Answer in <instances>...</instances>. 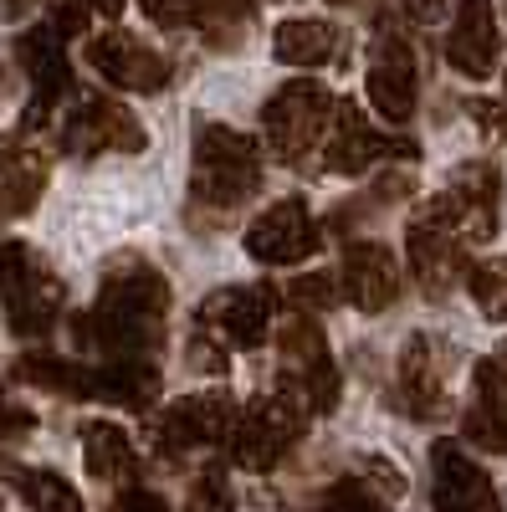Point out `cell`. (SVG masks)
I'll list each match as a JSON object with an SVG mask.
<instances>
[{"label":"cell","instance_id":"40","mask_svg":"<svg viewBox=\"0 0 507 512\" xmlns=\"http://www.w3.org/2000/svg\"><path fill=\"white\" fill-rule=\"evenodd\" d=\"M88 6L103 11V16H118V11H123V0H88Z\"/></svg>","mask_w":507,"mask_h":512},{"label":"cell","instance_id":"10","mask_svg":"<svg viewBox=\"0 0 507 512\" xmlns=\"http://www.w3.org/2000/svg\"><path fill=\"white\" fill-rule=\"evenodd\" d=\"M67 149H77V154H139L144 128L134 123L129 108H118L108 98H82L72 123H67Z\"/></svg>","mask_w":507,"mask_h":512},{"label":"cell","instance_id":"24","mask_svg":"<svg viewBox=\"0 0 507 512\" xmlns=\"http://www.w3.org/2000/svg\"><path fill=\"white\" fill-rule=\"evenodd\" d=\"M0 169H6V210H31L41 185H47V164H41L36 154L16 149L11 139H0Z\"/></svg>","mask_w":507,"mask_h":512},{"label":"cell","instance_id":"32","mask_svg":"<svg viewBox=\"0 0 507 512\" xmlns=\"http://www.w3.org/2000/svg\"><path fill=\"white\" fill-rule=\"evenodd\" d=\"M21 282H26V246L0 241V297H11Z\"/></svg>","mask_w":507,"mask_h":512},{"label":"cell","instance_id":"33","mask_svg":"<svg viewBox=\"0 0 507 512\" xmlns=\"http://www.w3.org/2000/svg\"><path fill=\"white\" fill-rule=\"evenodd\" d=\"M190 369H200V374H226V349H221V344H205V338H190Z\"/></svg>","mask_w":507,"mask_h":512},{"label":"cell","instance_id":"7","mask_svg":"<svg viewBox=\"0 0 507 512\" xmlns=\"http://www.w3.org/2000/svg\"><path fill=\"white\" fill-rule=\"evenodd\" d=\"M236 420L241 415H236L231 395H185L159 415V446L164 451H195V446L231 441Z\"/></svg>","mask_w":507,"mask_h":512},{"label":"cell","instance_id":"12","mask_svg":"<svg viewBox=\"0 0 507 512\" xmlns=\"http://www.w3.org/2000/svg\"><path fill=\"white\" fill-rule=\"evenodd\" d=\"M200 318L221 328L236 349H257L272 328V292L267 287H221L200 303Z\"/></svg>","mask_w":507,"mask_h":512},{"label":"cell","instance_id":"26","mask_svg":"<svg viewBox=\"0 0 507 512\" xmlns=\"http://www.w3.org/2000/svg\"><path fill=\"white\" fill-rule=\"evenodd\" d=\"M11 482L26 497L31 512H82L77 487L67 477H57V472H11Z\"/></svg>","mask_w":507,"mask_h":512},{"label":"cell","instance_id":"36","mask_svg":"<svg viewBox=\"0 0 507 512\" xmlns=\"http://www.w3.org/2000/svg\"><path fill=\"white\" fill-rule=\"evenodd\" d=\"M52 31H57L62 41H67V36H77V31H88V6H57Z\"/></svg>","mask_w":507,"mask_h":512},{"label":"cell","instance_id":"9","mask_svg":"<svg viewBox=\"0 0 507 512\" xmlns=\"http://www.w3.org/2000/svg\"><path fill=\"white\" fill-rule=\"evenodd\" d=\"M431 466H436V512H502L492 477L456 441H441L431 451Z\"/></svg>","mask_w":507,"mask_h":512},{"label":"cell","instance_id":"11","mask_svg":"<svg viewBox=\"0 0 507 512\" xmlns=\"http://www.w3.org/2000/svg\"><path fill=\"white\" fill-rule=\"evenodd\" d=\"M364 88H369V103H374V113L385 123H410L415 118V52L405 47L400 36L379 41Z\"/></svg>","mask_w":507,"mask_h":512},{"label":"cell","instance_id":"35","mask_svg":"<svg viewBox=\"0 0 507 512\" xmlns=\"http://www.w3.org/2000/svg\"><path fill=\"white\" fill-rule=\"evenodd\" d=\"M323 512H385V507H379L374 497H364L359 487H344V492H333V497H328Z\"/></svg>","mask_w":507,"mask_h":512},{"label":"cell","instance_id":"30","mask_svg":"<svg viewBox=\"0 0 507 512\" xmlns=\"http://www.w3.org/2000/svg\"><path fill=\"white\" fill-rule=\"evenodd\" d=\"M185 512H231V492H226V477L221 472H205L185 502Z\"/></svg>","mask_w":507,"mask_h":512},{"label":"cell","instance_id":"42","mask_svg":"<svg viewBox=\"0 0 507 512\" xmlns=\"http://www.w3.org/2000/svg\"><path fill=\"white\" fill-rule=\"evenodd\" d=\"M338 6H344V0H338Z\"/></svg>","mask_w":507,"mask_h":512},{"label":"cell","instance_id":"1","mask_svg":"<svg viewBox=\"0 0 507 512\" xmlns=\"http://www.w3.org/2000/svg\"><path fill=\"white\" fill-rule=\"evenodd\" d=\"M164 313H169V282L154 267H129V272H113L103 282L93 318L72 323V333L93 354L144 359L164 338Z\"/></svg>","mask_w":507,"mask_h":512},{"label":"cell","instance_id":"15","mask_svg":"<svg viewBox=\"0 0 507 512\" xmlns=\"http://www.w3.org/2000/svg\"><path fill=\"white\" fill-rule=\"evenodd\" d=\"M461 241L456 231L436 226V221H415L410 226V262H415V277L431 297H441L451 282H456V267H461Z\"/></svg>","mask_w":507,"mask_h":512},{"label":"cell","instance_id":"22","mask_svg":"<svg viewBox=\"0 0 507 512\" xmlns=\"http://www.w3.org/2000/svg\"><path fill=\"white\" fill-rule=\"evenodd\" d=\"M282 359H287V379L298 384V379H313V374H323L333 359H328V344H323V328L303 313V318H287L282 323Z\"/></svg>","mask_w":507,"mask_h":512},{"label":"cell","instance_id":"23","mask_svg":"<svg viewBox=\"0 0 507 512\" xmlns=\"http://www.w3.org/2000/svg\"><path fill=\"white\" fill-rule=\"evenodd\" d=\"M251 21H257V11H251V0H195V26L205 31V41L216 52H231L246 41Z\"/></svg>","mask_w":507,"mask_h":512},{"label":"cell","instance_id":"29","mask_svg":"<svg viewBox=\"0 0 507 512\" xmlns=\"http://www.w3.org/2000/svg\"><path fill=\"white\" fill-rule=\"evenodd\" d=\"M472 297H477V308H482L492 323H507V256L472 272Z\"/></svg>","mask_w":507,"mask_h":512},{"label":"cell","instance_id":"21","mask_svg":"<svg viewBox=\"0 0 507 512\" xmlns=\"http://www.w3.org/2000/svg\"><path fill=\"white\" fill-rule=\"evenodd\" d=\"M57 313H62V282L57 277H41V272H26V282L11 292V328L21 338L47 333Z\"/></svg>","mask_w":507,"mask_h":512},{"label":"cell","instance_id":"27","mask_svg":"<svg viewBox=\"0 0 507 512\" xmlns=\"http://www.w3.org/2000/svg\"><path fill=\"white\" fill-rule=\"evenodd\" d=\"M405 390H410V405L436 410L441 384L431 374V344H426V338H410V344H405Z\"/></svg>","mask_w":507,"mask_h":512},{"label":"cell","instance_id":"25","mask_svg":"<svg viewBox=\"0 0 507 512\" xmlns=\"http://www.w3.org/2000/svg\"><path fill=\"white\" fill-rule=\"evenodd\" d=\"M16 374L36 390H57V395H93V369H77L67 359H52V354H26L16 364Z\"/></svg>","mask_w":507,"mask_h":512},{"label":"cell","instance_id":"5","mask_svg":"<svg viewBox=\"0 0 507 512\" xmlns=\"http://www.w3.org/2000/svg\"><path fill=\"white\" fill-rule=\"evenodd\" d=\"M313 251H318V226H313L303 200H277L246 231V256L262 267H292Z\"/></svg>","mask_w":507,"mask_h":512},{"label":"cell","instance_id":"4","mask_svg":"<svg viewBox=\"0 0 507 512\" xmlns=\"http://www.w3.org/2000/svg\"><path fill=\"white\" fill-rule=\"evenodd\" d=\"M303 431V410L292 400H257L231 431V456L246 466V472H272V466L287 456V446Z\"/></svg>","mask_w":507,"mask_h":512},{"label":"cell","instance_id":"20","mask_svg":"<svg viewBox=\"0 0 507 512\" xmlns=\"http://www.w3.org/2000/svg\"><path fill=\"white\" fill-rule=\"evenodd\" d=\"M272 52L287 67H323L338 52V31L323 21H282L272 31Z\"/></svg>","mask_w":507,"mask_h":512},{"label":"cell","instance_id":"38","mask_svg":"<svg viewBox=\"0 0 507 512\" xmlns=\"http://www.w3.org/2000/svg\"><path fill=\"white\" fill-rule=\"evenodd\" d=\"M400 11H405L410 21H436V16L446 11V0H400Z\"/></svg>","mask_w":507,"mask_h":512},{"label":"cell","instance_id":"37","mask_svg":"<svg viewBox=\"0 0 507 512\" xmlns=\"http://www.w3.org/2000/svg\"><path fill=\"white\" fill-rule=\"evenodd\" d=\"M26 431H31V415L0 400V441H11V436H26Z\"/></svg>","mask_w":507,"mask_h":512},{"label":"cell","instance_id":"28","mask_svg":"<svg viewBox=\"0 0 507 512\" xmlns=\"http://www.w3.org/2000/svg\"><path fill=\"white\" fill-rule=\"evenodd\" d=\"M287 297H292V308H298V313L318 318V313H333V308H338L344 282H333V272H308V277H292Z\"/></svg>","mask_w":507,"mask_h":512},{"label":"cell","instance_id":"13","mask_svg":"<svg viewBox=\"0 0 507 512\" xmlns=\"http://www.w3.org/2000/svg\"><path fill=\"white\" fill-rule=\"evenodd\" d=\"M446 62L461 77H492L497 67V11L492 0H456V21L446 36Z\"/></svg>","mask_w":507,"mask_h":512},{"label":"cell","instance_id":"14","mask_svg":"<svg viewBox=\"0 0 507 512\" xmlns=\"http://www.w3.org/2000/svg\"><path fill=\"white\" fill-rule=\"evenodd\" d=\"M344 297L359 308V313H385L395 297H400V267H395V256L379 246V241H359L349 246L344 256Z\"/></svg>","mask_w":507,"mask_h":512},{"label":"cell","instance_id":"17","mask_svg":"<svg viewBox=\"0 0 507 512\" xmlns=\"http://www.w3.org/2000/svg\"><path fill=\"white\" fill-rule=\"evenodd\" d=\"M82 461H88V477L113 482V487L134 482V472H139L134 441H129V431H118L113 420H88L82 425Z\"/></svg>","mask_w":507,"mask_h":512},{"label":"cell","instance_id":"19","mask_svg":"<svg viewBox=\"0 0 507 512\" xmlns=\"http://www.w3.org/2000/svg\"><path fill=\"white\" fill-rule=\"evenodd\" d=\"M93 400L149 410L159 400V369L149 359H108L103 369H93Z\"/></svg>","mask_w":507,"mask_h":512},{"label":"cell","instance_id":"41","mask_svg":"<svg viewBox=\"0 0 507 512\" xmlns=\"http://www.w3.org/2000/svg\"><path fill=\"white\" fill-rule=\"evenodd\" d=\"M502 364H507V344H502Z\"/></svg>","mask_w":507,"mask_h":512},{"label":"cell","instance_id":"31","mask_svg":"<svg viewBox=\"0 0 507 512\" xmlns=\"http://www.w3.org/2000/svg\"><path fill=\"white\" fill-rule=\"evenodd\" d=\"M144 6V16L154 21V26H195V0H139Z\"/></svg>","mask_w":507,"mask_h":512},{"label":"cell","instance_id":"18","mask_svg":"<svg viewBox=\"0 0 507 512\" xmlns=\"http://www.w3.org/2000/svg\"><path fill=\"white\" fill-rule=\"evenodd\" d=\"M467 436L492 451H507V364L502 359L477 364V410L467 415Z\"/></svg>","mask_w":507,"mask_h":512},{"label":"cell","instance_id":"16","mask_svg":"<svg viewBox=\"0 0 507 512\" xmlns=\"http://www.w3.org/2000/svg\"><path fill=\"white\" fill-rule=\"evenodd\" d=\"M16 57L21 67L31 72L36 82V108H31V123H41V108H52L62 93H67V57H62V36L47 26V31H26L16 41Z\"/></svg>","mask_w":507,"mask_h":512},{"label":"cell","instance_id":"3","mask_svg":"<svg viewBox=\"0 0 507 512\" xmlns=\"http://www.w3.org/2000/svg\"><path fill=\"white\" fill-rule=\"evenodd\" d=\"M333 123V98L323 82L313 77H298V82H282V88L267 98L262 108V134L272 144L277 159H303L318 139H323V128Z\"/></svg>","mask_w":507,"mask_h":512},{"label":"cell","instance_id":"8","mask_svg":"<svg viewBox=\"0 0 507 512\" xmlns=\"http://www.w3.org/2000/svg\"><path fill=\"white\" fill-rule=\"evenodd\" d=\"M379 154H415V149L405 139L374 134L369 118L354 103H338V113L328 123V139H323V169H333V175H364Z\"/></svg>","mask_w":507,"mask_h":512},{"label":"cell","instance_id":"6","mask_svg":"<svg viewBox=\"0 0 507 512\" xmlns=\"http://www.w3.org/2000/svg\"><path fill=\"white\" fill-rule=\"evenodd\" d=\"M88 67H93L103 82L123 88V93H159L164 82H169V62H164L154 47H144L139 36H129V31H103V36H93V41H88Z\"/></svg>","mask_w":507,"mask_h":512},{"label":"cell","instance_id":"34","mask_svg":"<svg viewBox=\"0 0 507 512\" xmlns=\"http://www.w3.org/2000/svg\"><path fill=\"white\" fill-rule=\"evenodd\" d=\"M113 512H169V502H164L159 492H149V487H129V492L118 497Z\"/></svg>","mask_w":507,"mask_h":512},{"label":"cell","instance_id":"2","mask_svg":"<svg viewBox=\"0 0 507 512\" xmlns=\"http://www.w3.org/2000/svg\"><path fill=\"white\" fill-rule=\"evenodd\" d=\"M262 185V149L251 134L226 123L195 128V195L216 205H241Z\"/></svg>","mask_w":507,"mask_h":512},{"label":"cell","instance_id":"39","mask_svg":"<svg viewBox=\"0 0 507 512\" xmlns=\"http://www.w3.org/2000/svg\"><path fill=\"white\" fill-rule=\"evenodd\" d=\"M31 6H36V0H0V21H21Z\"/></svg>","mask_w":507,"mask_h":512}]
</instances>
